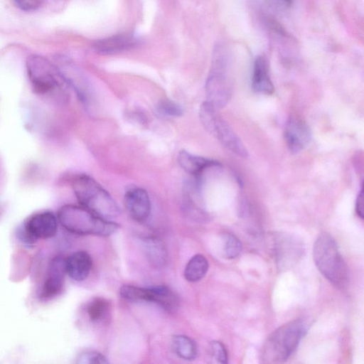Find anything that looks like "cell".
<instances>
[{
  "label": "cell",
  "instance_id": "cell-16",
  "mask_svg": "<svg viewBox=\"0 0 364 364\" xmlns=\"http://www.w3.org/2000/svg\"><path fill=\"white\" fill-rule=\"evenodd\" d=\"M252 88L257 93L272 95L274 85L270 77L268 63L265 57L258 56L254 63Z\"/></svg>",
  "mask_w": 364,
  "mask_h": 364
},
{
  "label": "cell",
  "instance_id": "cell-10",
  "mask_svg": "<svg viewBox=\"0 0 364 364\" xmlns=\"http://www.w3.org/2000/svg\"><path fill=\"white\" fill-rule=\"evenodd\" d=\"M124 200L128 213L134 220L142 222L149 218L151 201L146 190L138 186H129L125 191Z\"/></svg>",
  "mask_w": 364,
  "mask_h": 364
},
{
  "label": "cell",
  "instance_id": "cell-23",
  "mask_svg": "<svg viewBox=\"0 0 364 364\" xmlns=\"http://www.w3.org/2000/svg\"><path fill=\"white\" fill-rule=\"evenodd\" d=\"M157 112L164 117H178L183 115L182 107L176 102L168 100H161L156 105Z\"/></svg>",
  "mask_w": 364,
  "mask_h": 364
},
{
  "label": "cell",
  "instance_id": "cell-6",
  "mask_svg": "<svg viewBox=\"0 0 364 364\" xmlns=\"http://www.w3.org/2000/svg\"><path fill=\"white\" fill-rule=\"evenodd\" d=\"M26 70L33 91L41 95L61 94L67 84L56 65L38 55H30L26 61Z\"/></svg>",
  "mask_w": 364,
  "mask_h": 364
},
{
  "label": "cell",
  "instance_id": "cell-25",
  "mask_svg": "<svg viewBox=\"0 0 364 364\" xmlns=\"http://www.w3.org/2000/svg\"><path fill=\"white\" fill-rule=\"evenodd\" d=\"M79 364H105L108 360L105 355L99 352L87 350L82 352L77 358Z\"/></svg>",
  "mask_w": 364,
  "mask_h": 364
},
{
  "label": "cell",
  "instance_id": "cell-22",
  "mask_svg": "<svg viewBox=\"0 0 364 364\" xmlns=\"http://www.w3.org/2000/svg\"><path fill=\"white\" fill-rule=\"evenodd\" d=\"M119 294L122 298L129 301L148 302L147 288L126 284L121 287Z\"/></svg>",
  "mask_w": 364,
  "mask_h": 364
},
{
  "label": "cell",
  "instance_id": "cell-3",
  "mask_svg": "<svg viewBox=\"0 0 364 364\" xmlns=\"http://www.w3.org/2000/svg\"><path fill=\"white\" fill-rule=\"evenodd\" d=\"M313 257L321 273L339 288L348 282L347 266L340 254L337 243L328 233L321 234L313 248Z\"/></svg>",
  "mask_w": 364,
  "mask_h": 364
},
{
  "label": "cell",
  "instance_id": "cell-14",
  "mask_svg": "<svg viewBox=\"0 0 364 364\" xmlns=\"http://www.w3.org/2000/svg\"><path fill=\"white\" fill-rule=\"evenodd\" d=\"M177 159L179 166L184 171L200 179L205 170L220 166L217 161L192 154L186 150L180 151Z\"/></svg>",
  "mask_w": 364,
  "mask_h": 364
},
{
  "label": "cell",
  "instance_id": "cell-7",
  "mask_svg": "<svg viewBox=\"0 0 364 364\" xmlns=\"http://www.w3.org/2000/svg\"><path fill=\"white\" fill-rule=\"evenodd\" d=\"M218 110L207 101L199 109V118L204 129L220 144L239 157L247 158V149Z\"/></svg>",
  "mask_w": 364,
  "mask_h": 364
},
{
  "label": "cell",
  "instance_id": "cell-9",
  "mask_svg": "<svg viewBox=\"0 0 364 364\" xmlns=\"http://www.w3.org/2000/svg\"><path fill=\"white\" fill-rule=\"evenodd\" d=\"M55 65L67 85L75 91L84 107L91 111L95 105V92L87 77L75 65L68 60L61 59Z\"/></svg>",
  "mask_w": 364,
  "mask_h": 364
},
{
  "label": "cell",
  "instance_id": "cell-19",
  "mask_svg": "<svg viewBox=\"0 0 364 364\" xmlns=\"http://www.w3.org/2000/svg\"><path fill=\"white\" fill-rule=\"evenodd\" d=\"M208 267V262L203 255H196L187 263L184 277L190 282H198L205 277Z\"/></svg>",
  "mask_w": 364,
  "mask_h": 364
},
{
  "label": "cell",
  "instance_id": "cell-21",
  "mask_svg": "<svg viewBox=\"0 0 364 364\" xmlns=\"http://www.w3.org/2000/svg\"><path fill=\"white\" fill-rule=\"evenodd\" d=\"M110 309L109 303L101 297L94 298L87 306V313L93 322H100L108 315Z\"/></svg>",
  "mask_w": 364,
  "mask_h": 364
},
{
  "label": "cell",
  "instance_id": "cell-13",
  "mask_svg": "<svg viewBox=\"0 0 364 364\" xmlns=\"http://www.w3.org/2000/svg\"><path fill=\"white\" fill-rule=\"evenodd\" d=\"M138 40L132 34L119 33L96 41L93 50L101 55H113L130 50L137 45Z\"/></svg>",
  "mask_w": 364,
  "mask_h": 364
},
{
  "label": "cell",
  "instance_id": "cell-18",
  "mask_svg": "<svg viewBox=\"0 0 364 364\" xmlns=\"http://www.w3.org/2000/svg\"><path fill=\"white\" fill-rule=\"evenodd\" d=\"M150 302L155 303L168 311H174L178 306V299L175 294L164 285L149 287Z\"/></svg>",
  "mask_w": 364,
  "mask_h": 364
},
{
  "label": "cell",
  "instance_id": "cell-12",
  "mask_svg": "<svg viewBox=\"0 0 364 364\" xmlns=\"http://www.w3.org/2000/svg\"><path fill=\"white\" fill-rule=\"evenodd\" d=\"M65 274V259L60 256L54 257L48 265L41 292V297L50 299L58 295L63 289Z\"/></svg>",
  "mask_w": 364,
  "mask_h": 364
},
{
  "label": "cell",
  "instance_id": "cell-28",
  "mask_svg": "<svg viewBox=\"0 0 364 364\" xmlns=\"http://www.w3.org/2000/svg\"><path fill=\"white\" fill-rule=\"evenodd\" d=\"M364 205H363V188H361L360 193L358 195L356 203H355V210L358 214V215L360 218H363L364 217Z\"/></svg>",
  "mask_w": 364,
  "mask_h": 364
},
{
  "label": "cell",
  "instance_id": "cell-20",
  "mask_svg": "<svg viewBox=\"0 0 364 364\" xmlns=\"http://www.w3.org/2000/svg\"><path fill=\"white\" fill-rule=\"evenodd\" d=\"M172 345L176 354L183 360H193L197 357V345L187 336H174L172 338Z\"/></svg>",
  "mask_w": 364,
  "mask_h": 364
},
{
  "label": "cell",
  "instance_id": "cell-15",
  "mask_svg": "<svg viewBox=\"0 0 364 364\" xmlns=\"http://www.w3.org/2000/svg\"><path fill=\"white\" fill-rule=\"evenodd\" d=\"M92 259L85 251H77L65 259L66 274L75 281H83L92 269Z\"/></svg>",
  "mask_w": 364,
  "mask_h": 364
},
{
  "label": "cell",
  "instance_id": "cell-1",
  "mask_svg": "<svg viewBox=\"0 0 364 364\" xmlns=\"http://www.w3.org/2000/svg\"><path fill=\"white\" fill-rule=\"evenodd\" d=\"M57 218L65 229L77 235L107 237L119 228L117 223L102 218L82 205H63Z\"/></svg>",
  "mask_w": 364,
  "mask_h": 364
},
{
  "label": "cell",
  "instance_id": "cell-17",
  "mask_svg": "<svg viewBox=\"0 0 364 364\" xmlns=\"http://www.w3.org/2000/svg\"><path fill=\"white\" fill-rule=\"evenodd\" d=\"M144 250L148 261L154 267H164L167 262V252L163 242L156 237L144 239Z\"/></svg>",
  "mask_w": 364,
  "mask_h": 364
},
{
  "label": "cell",
  "instance_id": "cell-4",
  "mask_svg": "<svg viewBox=\"0 0 364 364\" xmlns=\"http://www.w3.org/2000/svg\"><path fill=\"white\" fill-rule=\"evenodd\" d=\"M307 329L306 322L299 318L290 321L274 331L263 346V361L270 363L285 361L296 350Z\"/></svg>",
  "mask_w": 364,
  "mask_h": 364
},
{
  "label": "cell",
  "instance_id": "cell-26",
  "mask_svg": "<svg viewBox=\"0 0 364 364\" xmlns=\"http://www.w3.org/2000/svg\"><path fill=\"white\" fill-rule=\"evenodd\" d=\"M212 355L220 363H227L228 355L224 345L218 341H213L210 343Z\"/></svg>",
  "mask_w": 364,
  "mask_h": 364
},
{
  "label": "cell",
  "instance_id": "cell-29",
  "mask_svg": "<svg viewBox=\"0 0 364 364\" xmlns=\"http://www.w3.org/2000/svg\"><path fill=\"white\" fill-rule=\"evenodd\" d=\"M283 3L287 6H290L294 2V0H282Z\"/></svg>",
  "mask_w": 364,
  "mask_h": 364
},
{
  "label": "cell",
  "instance_id": "cell-24",
  "mask_svg": "<svg viewBox=\"0 0 364 364\" xmlns=\"http://www.w3.org/2000/svg\"><path fill=\"white\" fill-rule=\"evenodd\" d=\"M242 251V243L234 235H226L224 245V254L228 259L237 257Z\"/></svg>",
  "mask_w": 364,
  "mask_h": 364
},
{
  "label": "cell",
  "instance_id": "cell-27",
  "mask_svg": "<svg viewBox=\"0 0 364 364\" xmlns=\"http://www.w3.org/2000/svg\"><path fill=\"white\" fill-rule=\"evenodd\" d=\"M15 4L23 11H33L41 5L42 0H14Z\"/></svg>",
  "mask_w": 364,
  "mask_h": 364
},
{
  "label": "cell",
  "instance_id": "cell-2",
  "mask_svg": "<svg viewBox=\"0 0 364 364\" xmlns=\"http://www.w3.org/2000/svg\"><path fill=\"white\" fill-rule=\"evenodd\" d=\"M72 188L80 205L98 216L111 220L120 215L117 202L90 176L80 174L75 177Z\"/></svg>",
  "mask_w": 364,
  "mask_h": 364
},
{
  "label": "cell",
  "instance_id": "cell-5",
  "mask_svg": "<svg viewBox=\"0 0 364 364\" xmlns=\"http://www.w3.org/2000/svg\"><path fill=\"white\" fill-rule=\"evenodd\" d=\"M232 89L229 58L223 49L218 48L205 82L206 101L217 109H221L228 103Z\"/></svg>",
  "mask_w": 364,
  "mask_h": 364
},
{
  "label": "cell",
  "instance_id": "cell-11",
  "mask_svg": "<svg viewBox=\"0 0 364 364\" xmlns=\"http://www.w3.org/2000/svg\"><path fill=\"white\" fill-rule=\"evenodd\" d=\"M284 137L289 150L296 154L309 144L311 139V132L305 122L292 117L286 123Z\"/></svg>",
  "mask_w": 364,
  "mask_h": 364
},
{
  "label": "cell",
  "instance_id": "cell-8",
  "mask_svg": "<svg viewBox=\"0 0 364 364\" xmlns=\"http://www.w3.org/2000/svg\"><path fill=\"white\" fill-rule=\"evenodd\" d=\"M58 231V218L45 211L31 216L18 231L19 240L27 245H33L39 239L55 236Z\"/></svg>",
  "mask_w": 364,
  "mask_h": 364
}]
</instances>
